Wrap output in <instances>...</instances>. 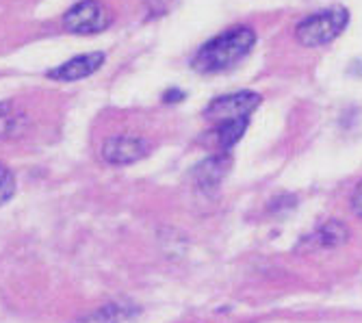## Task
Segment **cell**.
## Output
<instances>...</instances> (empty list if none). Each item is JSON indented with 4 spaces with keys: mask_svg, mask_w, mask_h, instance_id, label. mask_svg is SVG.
Here are the masks:
<instances>
[{
    "mask_svg": "<svg viewBox=\"0 0 362 323\" xmlns=\"http://www.w3.org/2000/svg\"><path fill=\"white\" fill-rule=\"evenodd\" d=\"M349 24V11L345 7L321 9L313 16H306L295 26V40L306 48H319L332 44Z\"/></svg>",
    "mask_w": 362,
    "mask_h": 323,
    "instance_id": "7a4b0ae2",
    "label": "cell"
},
{
    "mask_svg": "<svg viewBox=\"0 0 362 323\" xmlns=\"http://www.w3.org/2000/svg\"><path fill=\"white\" fill-rule=\"evenodd\" d=\"M180 0H144V5L148 9L150 18H160V16H168Z\"/></svg>",
    "mask_w": 362,
    "mask_h": 323,
    "instance_id": "4fadbf2b",
    "label": "cell"
},
{
    "mask_svg": "<svg viewBox=\"0 0 362 323\" xmlns=\"http://www.w3.org/2000/svg\"><path fill=\"white\" fill-rule=\"evenodd\" d=\"M137 315V308L128 302L122 304H109L100 310L91 312L89 317H85L81 323H126Z\"/></svg>",
    "mask_w": 362,
    "mask_h": 323,
    "instance_id": "30bf717a",
    "label": "cell"
},
{
    "mask_svg": "<svg viewBox=\"0 0 362 323\" xmlns=\"http://www.w3.org/2000/svg\"><path fill=\"white\" fill-rule=\"evenodd\" d=\"M230 160L226 156H211L204 158L200 165H195L193 170V180L202 191H213L219 187V182L223 180L226 172H228Z\"/></svg>",
    "mask_w": 362,
    "mask_h": 323,
    "instance_id": "ba28073f",
    "label": "cell"
},
{
    "mask_svg": "<svg viewBox=\"0 0 362 323\" xmlns=\"http://www.w3.org/2000/svg\"><path fill=\"white\" fill-rule=\"evenodd\" d=\"M103 63H105V52H87L61 63L59 68L48 72V76L54 81H81L85 76H91Z\"/></svg>",
    "mask_w": 362,
    "mask_h": 323,
    "instance_id": "8992f818",
    "label": "cell"
},
{
    "mask_svg": "<svg viewBox=\"0 0 362 323\" xmlns=\"http://www.w3.org/2000/svg\"><path fill=\"white\" fill-rule=\"evenodd\" d=\"M262 95L256 91H237V93H228L215 98L204 115L213 124H228V122H237V119H250V115L260 107Z\"/></svg>",
    "mask_w": 362,
    "mask_h": 323,
    "instance_id": "3957f363",
    "label": "cell"
},
{
    "mask_svg": "<svg viewBox=\"0 0 362 323\" xmlns=\"http://www.w3.org/2000/svg\"><path fill=\"white\" fill-rule=\"evenodd\" d=\"M16 193V176L11 174L9 168L0 163V206L7 204Z\"/></svg>",
    "mask_w": 362,
    "mask_h": 323,
    "instance_id": "7c38bea8",
    "label": "cell"
},
{
    "mask_svg": "<svg viewBox=\"0 0 362 323\" xmlns=\"http://www.w3.org/2000/svg\"><path fill=\"white\" fill-rule=\"evenodd\" d=\"M28 119L13 102H0V141L16 139L24 133Z\"/></svg>",
    "mask_w": 362,
    "mask_h": 323,
    "instance_id": "9c48e42d",
    "label": "cell"
},
{
    "mask_svg": "<svg viewBox=\"0 0 362 323\" xmlns=\"http://www.w3.org/2000/svg\"><path fill=\"white\" fill-rule=\"evenodd\" d=\"M349 233H347V225L332 219L323 223L321 228H317L313 235H308L298 247L300 252H317V249H334L339 245H343L347 241Z\"/></svg>",
    "mask_w": 362,
    "mask_h": 323,
    "instance_id": "52a82bcc",
    "label": "cell"
},
{
    "mask_svg": "<svg viewBox=\"0 0 362 323\" xmlns=\"http://www.w3.org/2000/svg\"><path fill=\"white\" fill-rule=\"evenodd\" d=\"M256 44V33L250 26H233L206 42L195 52L191 66L200 74H219L228 72L250 54Z\"/></svg>",
    "mask_w": 362,
    "mask_h": 323,
    "instance_id": "6da1fadb",
    "label": "cell"
},
{
    "mask_svg": "<svg viewBox=\"0 0 362 323\" xmlns=\"http://www.w3.org/2000/svg\"><path fill=\"white\" fill-rule=\"evenodd\" d=\"M182 98H185V93L178 91V89H172V91L165 93V102H170V100L174 102V100H182Z\"/></svg>",
    "mask_w": 362,
    "mask_h": 323,
    "instance_id": "9a60e30c",
    "label": "cell"
},
{
    "mask_svg": "<svg viewBox=\"0 0 362 323\" xmlns=\"http://www.w3.org/2000/svg\"><path fill=\"white\" fill-rule=\"evenodd\" d=\"M109 24H111V13L98 0H81V3H76L65 13V26H68L70 33L76 35L103 33Z\"/></svg>",
    "mask_w": 362,
    "mask_h": 323,
    "instance_id": "277c9868",
    "label": "cell"
},
{
    "mask_svg": "<svg viewBox=\"0 0 362 323\" xmlns=\"http://www.w3.org/2000/svg\"><path fill=\"white\" fill-rule=\"evenodd\" d=\"M247 128V119H237V122H228V124H219L215 128V137H217V143L223 148V150H230L233 146L239 143V139L243 137Z\"/></svg>",
    "mask_w": 362,
    "mask_h": 323,
    "instance_id": "8fae6325",
    "label": "cell"
},
{
    "mask_svg": "<svg viewBox=\"0 0 362 323\" xmlns=\"http://www.w3.org/2000/svg\"><path fill=\"white\" fill-rule=\"evenodd\" d=\"M351 209L358 217H362V182L356 187L354 196H351Z\"/></svg>",
    "mask_w": 362,
    "mask_h": 323,
    "instance_id": "5bb4252c",
    "label": "cell"
},
{
    "mask_svg": "<svg viewBox=\"0 0 362 323\" xmlns=\"http://www.w3.org/2000/svg\"><path fill=\"white\" fill-rule=\"evenodd\" d=\"M148 152H150V146H148L146 139L130 137V135L111 137L103 146V158L107 160V163H111V165L137 163V160H141Z\"/></svg>",
    "mask_w": 362,
    "mask_h": 323,
    "instance_id": "5b68a950",
    "label": "cell"
}]
</instances>
